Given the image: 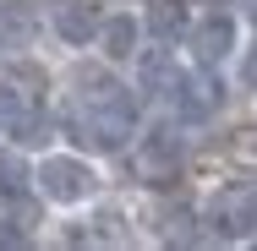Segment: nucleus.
Returning a JSON list of instances; mask_svg holds the SVG:
<instances>
[{
	"instance_id": "nucleus-6",
	"label": "nucleus",
	"mask_w": 257,
	"mask_h": 251,
	"mask_svg": "<svg viewBox=\"0 0 257 251\" xmlns=\"http://www.w3.org/2000/svg\"><path fill=\"white\" fill-rule=\"evenodd\" d=\"M126 158H132V175L148 186V191H164L186 175V137H181V120H154L148 131H132L126 142Z\"/></svg>"
},
{
	"instance_id": "nucleus-12",
	"label": "nucleus",
	"mask_w": 257,
	"mask_h": 251,
	"mask_svg": "<svg viewBox=\"0 0 257 251\" xmlns=\"http://www.w3.org/2000/svg\"><path fill=\"white\" fill-rule=\"evenodd\" d=\"M230 158H235L241 169H257V126H246V131L230 137Z\"/></svg>"
},
{
	"instance_id": "nucleus-14",
	"label": "nucleus",
	"mask_w": 257,
	"mask_h": 251,
	"mask_svg": "<svg viewBox=\"0 0 257 251\" xmlns=\"http://www.w3.org/2000/svg\"><path fill=\"white\" fill-rule=\"evenodd\" d=\"M246 82H252V88H257V60H252V66H246Z\"/></svg>"
},
{
	"instance_id": "nucleus-11",
	"label": "nucleus",
	"mask_w": 257,
	"mask_h": 251,
	"mask_svg": "<svg viewBox=\"0 0 257 251\" xmlns=\"http://www.w3.org/2000/svg\"><path fill=\"white\" fill-rule=\"evenodd\" d=\"M0 191L6 197H22L28 191V158L11 148V142H0Z\"/></svg>"
},
{
	"instance_id": "nucleus-7",
	"label": "nucleus",
	"mask_w": 257,
	"mask_h": 251,
	"mask_svg": "<svg viewBox=\"0 0 257 251\" xmlns=\"http://www.w3.org/2000/svg\"><path fill=\"white\" fill-rule=\"evenodd\" d=\"M197 224H208V235L224 240V246L257 240V186H219V191H208Z\"/></svg>"
},
{
	"instance_id": "nucleus-5",
	"label": "nucleus",
	"mask_w": 257,
	"mask_h": 251,
	"mask_svg": "<svg viewBox=\"0 0 257 251\" xmlns=\"http://www.w3.org/2000/svg\"><path fill=\"white\" fill-rule=\"evenodd\" d=\"M181 50L192 66H203V71H230L241 50H246V22H241V11H230V6H208L197 11L192 22H186V33H181Z\"/></svg>"
},
{
	"instance_id": "nucleus-4",
	"label": "nucleus",
	"mask_w": 257,
	"mask_h": 251,
	"mask_svg": "<svg viewBox=\"0 0 257 251\" xmlns=\"http://www.w3.org/2000/svg\"><path fill=\"white\" fill-rule=\"evenodd\" d=\"M50 82L33 66H6L0 71V142L11 148H50Z\"/></svg>"
},
{
	"instance_id": "nucleus-1",
	"label": "nucleus",
	"mask_w": 257,
	"mask_h": 251,
	"mask_svg": "<svg viewBox=\"0 0 257 251\" xmlns=\"http://www.w3.org/2000/svg\"><path fill=\"white\" fill-rule=\"evenodd\" d=\"M137 120H143V99L132 93L126 71H115L104 60H82L71 71L66 109H60V131L66 137H77L93 153H126Z\"/></svg>"
},
{
	"instance_id": "nucleus-10",
	"label": "nucleus",
	"mask_w": 257,
	"mask_h": 251,
	"mask_svg": "<svg viewBox=\"0 0 257 251\" xmlns=\"http://www.w3.org/2000/svg\"><path fill=\"white\" fill-rule=\"evenodd\" d=\"M99 6H88V0H55L50 17H44V33H55L60 44H71V50H88L93 44V33H99Z\"/></svg>"
},
{
	"instance_id": "nucleus-3",
	"label": "nucleus",
	"mask_w": 257,
	"mask_h": 251,
	"mask_svg": "<svg viewBox=\"0 0 257 251\" xmlns=\"http://www.w3.org/2000/svg\"><path fill=\"white\" fill-rule=\"evenodd\" d=\"M109 186L99 153L82 148H39V158H28V191L55 207V213H77V207H93Z\"/></svg>"
},
{
	"instance_id": "nucleus-2",
	"label": "nucleus",
	"mask_w": 257,
	"mask_h": 251,
	"mask_svg": "<svg viewBox=\"0 0 257 251\" xmlns=\"http://www.w3.org/2000/svg\"><path fill=\"white\" fill-rule=\"evenodd\" d=\"M132 88L143 93V99H154L170 120H181V126H208L213 115H219V104H224V88H219V71H203V66H192L186 50H175L170 39H159L148 44L143 39V50L132 55Z\"/></svg>"
},
{
	"instance_id": "nucleus-13",
	"label": "nucleus",
	"mask_w": 257,
	"mask_h": 251,
	"mask_svg": "<svg viewBox=\"0 0 257 251\" xmlns=\"http://www.w3.org/2000/svg\"><path fill=\"white\" fill-rule=\"evenodd\" d=\"M0 246H28V229H17V218H0Z\"/></svg>"
},
{
	"instance_id": "nucleus-9",
	"label": "nucleus",
	"mask_w": 257,
	"mask_h": 251,
	"mask_svg": "<svg viewBox=\"0 0 257 251\" xmlns=\"http://www.w3.org/2000/svg\"><path fill=\"white\" fill-rule=\"evenodd\" d=\"M44 39V11L33 0H0V55H28Z\"/></svg>"
},
{
	"instance_id": "nucleus-8",
	"label": "nucleus",
	"mask_w": 257,
	"mask_h": 251,
	"mask_svg": "<svg viewBox=\"0 0 257 251\" xmlns=\"http://www.w3.org/2000/svg\"><path fill=\"white\" fill-rule=\"evenodd\" d=\"M143 39H148V28H143V17H137V11H104V17H99V33H93V44H88V50L99 55L104 66L126 71V66H132V55L143 50Z\"/></svg>"
}]
</instances>
